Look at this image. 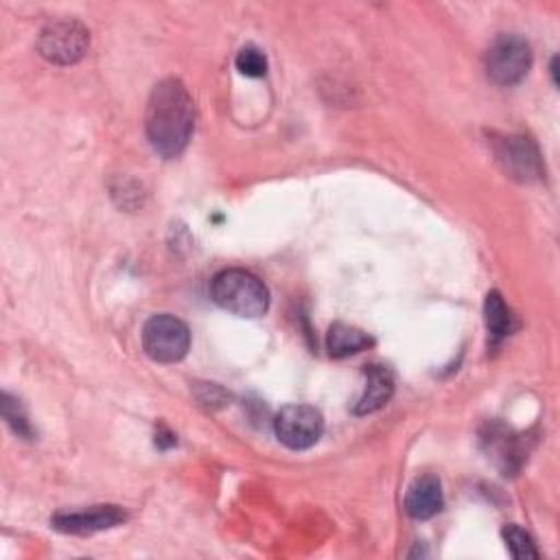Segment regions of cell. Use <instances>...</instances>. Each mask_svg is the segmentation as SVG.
Returning <instances> with one entry per match:
<instances>
[{
  "mask_svg": "<svg viewBox=\"0 0 560 560\" xmlns=\"http://www.w3.org/2000/svg\"><path fill=\"white\" fill-rule=\"evenodd\" d=\"M195 130V104L180 80L160 82L147 102L145 132L154 152L163 158H178Z\"/></svg>",
  "mask_w": 560,
  "mask_h": 560,
  "instance_id": "obj_1",
  "label": "cell"
},
{
  "mask_svg": "<svg viewBox=\"0 0 560 560\" xmlns=\"http://www.w3.org/2000/svg\"><path fill=\"white\" fill-rule=\"evenodd\" d=\"M213 300L233 315L261 318L270 307L263 281L246 270H224L211 283Z\"/></svg>",
  "mask_w": 560,
  "mask_h": 560,
  "instance_id": "obj_2",
  "label": "cell"
},
{
  "mask_svg": "<svg viewBox=\"0 0 560 560\" xmlns=\"http://www.w3.org/2000/svg\"><path fill=\"white\" fill-rule=\"evenodd\" d=\"M143 348L158 364H178L191 348V331L176 315H154L143 329Z\"/></svg>",
  "mask_w": 560,
  "mask_h": 560,
  "instance_id": "obj_3",
  "label": "cell"
},
{
  "mask_svg": "<svg viewBox=\"0 0 560 560\" xmlns=\"http://www.w3.org/2000/svg\"><path fill=\"white\" fill-rule=\"evenodd\" d=\"M91 47V32L78 21H60L43 29L38 53L58 67H71L84 60Z\"/></svg>",
  "mask_w": 560,
  "mask_h": 560,
  "instance_id": "obj_4",
  "label": "cell"
},
{
  "mask_svg": "<svg viewBox=\"0 0 560 560\" xmlns=\"http://www.w3.org/2000/svg\"><path fill=\"white\" fill-rule=\"evenodd\" d=\"M529 67L532 49L523 38L514 34L499 36L486 53V73L497 86L519 84L527 75Z\"/></svg>",
  "mask_w": 560,
  "mask_h": 560,
  "instance_id": "obj_5",
  "label": "cell"
},
{
  "mask_svg": "<svg viewBox=\"0 0 560 560\" xmlns=\"http://www.w3.org/2000/svg\"><path fill=\"white\" fill-rule=\"evenodd\" d=\"M274 431L287 449H311L324 433V418L311 405H287L278 412Z\"/></svg>",
  "mask_w": 560,
  "mask_h": 560,
  "instance_id": "obj_6",
  "label": "cell"
},
{
  "mask_svg": "<svg viewBox=\"0 0 560 560\" xmlns=\"http://www.w3.org/2000/svg\"><path fill=\"white\" fill-rule=\"evenodd\" d=\"M128 519L126 510L119 505H93L80 512H60L51 519V525L62 534L88 536L95 532L112 529Z\"/></svg>",
  "mask_w": 560,
  "mask_h": 560,
  "instance_id": "obj_7",
  "label": "cell"
},
{
  "mask_svg": "<svg viewBox=\"0 0 560 560\" xmlns=\"http://www.w3.org/2000/svg\"><path fill=\"white\" fill-rule=\"evenodd\" d=\"M499 160L503 163L505 171L521 180V182H532L540 178V156L536 152V147L523 139V136H508L501 141L499 150Z\"/></svg>",
  "mask_w": 560,
  "mask_h": 560,
  "instance_id": "obj_8",
  "label": "cell"
},
{
  "mask_svg": "<svg viewBox=\"0 0 560 560\" xmlns=\"http://www.w3.org/2000/svg\"><path fill=\"white\" fill-rule=\"evenodd\" d=\"M442 505H444L442 486L436 475H422L414 479V484L405 495V512L416 521L436 516L442 510Z\"/></svg>",
  "mask_w": 560,
  "mask_h": 560,
  "instance_id": "obj_9",
  "label": "cell"
},
{
  "mask_svg": "<svg viewBox=\"0 0 560 560\" xmlns=\"http://www.w3.org/2000/svg\"><path fill=\"white\" fill-rule=\"evenodd\" d=\"M392 394H394L392 372L383 366H370L366 370V388H364V394L359 396V401L355 405V414L366 416V414H372V412L381 409L383 405H388Z\"/></svg>",
  "mask_w": 560,
  "mask_h": 560,
  "instance_id": "obj_10",
  "label": "cell"
},
{
  "mask_svg": "<svg viewBox=\"0 0 560 560\" xmlns=\"http://www.w3.org/2000/svg\"><path fill=\"white\" fill-rule=\"evenodd\" d=\"M326 346H329V353L331 357H348V355H357L361 350H366L368 346H372V337L355 326H348V324H333L331 331H329V337H326Z\"/></svg>",
  "mask_w": 560,
  "mask_h": 560,
  "instance_id": "obj_11",
  "label": "cell"
},
{
  "mask_svg": "<svg viewBox=\"0 0 560 560\" xmlns=\"http://www.w3.org/2000/svg\"><path fill=\"white\" fill-rule=\"evenodd\" d=\"M484 318H486V329L495 342L508 337L516 326V320L499 291H490L486 296Z\"/></svg>",
  "mask_w": 560,
  "mask_h": 560,
  "instance_id": "obj_12",
  "label": "cell"
},
{
  "mask_svg": "<svg viewBox=\"0 0 560 560\" xmlns=\"http://www.w3.org/2000/svg\"><path fill=\"white\" fill-rule=\"evenodd\" d=\"M501 534H503V540L514 558H538L540 556L532 536L525 529H521L519 525H505L501 529Z\"/></svg>",
  "mask_w": 560,
  "mask_h": 560,
  "instance_id": "obj_13",
  "label": "cell"
},
{
  "mask_svg": "<svg viewBox=\"0 0 560 560\" xmlns=\"http://www.w3.org/2000/svg\"><path fill=\"white\" fill-rule=\"evenodd\" d=\"M3 416H5L8 425H10L19 436H23V438H32V436H34V429H32V425H29V420H27V414H25L21 401L12 398L8 392L3 394Z\"/></svg>",
  "mask_w": 560,
  "mask_h": 560,
  "instance_id": "obj_14",
  "label": "cell"
},
{
  "mask_svg": "<svg viewBox=\"0 0 560 560\" xmlns=\"http://www.w3.org/2000/svg\"><path fill=\"white\" fill-rule=\"evenodd\" d=\"M237 71L246 78H263L267 73V58L257 47H246L237 56Z\"/></svg>",
  "mask_w": 560,
  "mask_h": 560,
  "instance_id": "obj_15",
  "label": "cell"
}]
</instances>
